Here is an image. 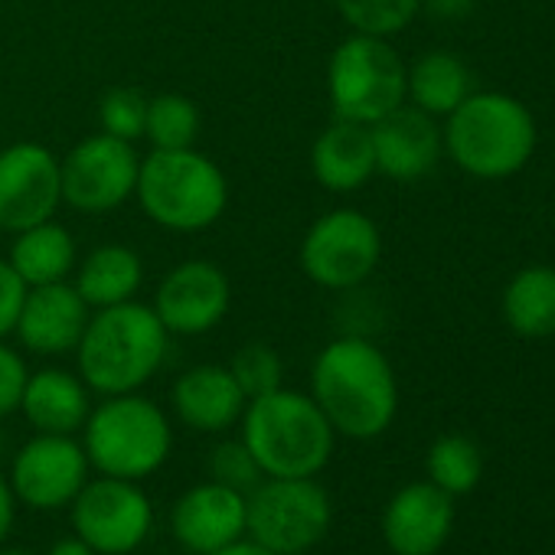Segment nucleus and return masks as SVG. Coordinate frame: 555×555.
Wrapping results in <instances>:
<instances>
[{
	"instance_id": "20e7f679",
	"label": "nucleus",
	"mask_w": 555,
	"mask_h": 555,
	"mask_svg": "<svg viewBox=\"0 0 555 555\" xmlns=\"http://www.w3.org/2000/svg\"><path fill=\"white\" fill-rule=\"evenodd\" d=\"M444 154L477 180L519 173L539 144V125L526 102L506 92H470L441 128Z\"/></svg>"
},
{
	"instance_id": "f8f14e48",
	"label": "nucleus",
	"mask_w": 555,
	"mask_h": 555,
	"mask_svg": "<svg viewBox=\"0 0 555 555\" xmlns=\"http://www.w3.org/2000/svg\"><path fill=\"white\" fill-rule=\"evenodd\" d=\"M89 477L92 464L76 435H34L17 448L8 470L17 503L37 513L69 509Z\"/></svg>"
},
{
	"instance_id": "c756f323",
	"label": "nucleus",
	"mask_w": 555,
	"mask_h": 555,
	"mask_svg": "<svg viewBox=\"0 0 555 555\" xmlns=\"http://www.w3.org/2000/svg\"><path fill=\"white\" fill-rule=\"evenodd\" d=\"M147 95L131 86L108 89L99 99V131L121 138V141H141L144 125H147Z\"/></svg>"
},
{
	"instance_id": "9d476101",
	"label": "nucleus",
	"mask_w": 555,
	"mask_h": 555,
	"mask_svg": "<svg viewBox=\"0 0 555 555\" xmlns=\"http://www.w3.org/2000/svg\"><path fill=\"white\" fill-rule=\"evenodd\" d=\"M69 522L99 555H131L154 529V503L138 480L99 474L69 503Z\"/></svg>"
},
{
	"instance_id": "aec40b11",
	"label": "nucleus",
	"mask_w": 555,
	"mask_h": 555,
	"mask_svg": "<svg viewBox=\"0 0 555 555\" xmlns=\"http://www.w3.org/2000/svg\"><path fill=\"white\" fill-rule=\"evenodd\" d=\"M17 412L37 435H79L92 412V389L73 370L43 366L27 376Z\"/></svg>"
},
{
	"instance_id": "412c9836",
	"label": "nucleus",
	"mask_w": 555,
	"mask_h": 555,
	"mask_svg": "<svg viewBox=\"0 0 555 555\" xmlns=\"http://www.w3.org/2000/svg\"><path fill=\"white\" fill-rule=\"evenodd\" d=\"M314 180L331 193H357L376 177V151L370 125L334 118L311 147Z\"/></svg>"
},
{
	"instance_id": "0eeeda50",
	"label": "nucleus",
	"mask_w": 555,
	"mask_h": 555,
	"mask_svg": "<svg viewBox=\"0 0 555 555\" xmlns=\"http://www.w3.org/2000/svg\"><path fill=\"white\" fill-rule=\"evenodd\" d=\"M405 60L383 37L350 34L327 63V99L334 118L376 125L405 105Z\"/></svg>"
},
{
	"instance_id": "bb28decb",
	"label": "nucleus",
	"mask_w": 555,
	"mask_h": 555,
	"mask_svg": "<svg viewBox=\"0 0 555 555\" xmlns=\"http://www.w3.org/2000/svg\"><path fill=\"white\" fill-rule=\"evenodd\" d=\"M199 134V108L193 99L164 92L147 102V125L144 141H151V151H180L193 147Z\"/></svg>"
},
{
	"instance_id": "f3484780",
	"label": "nucleus",
	"mask_w": 555,
	"mask_h": 555,
	"mask_svg": "<svg viewBox=\"0 0 555 555\" xmlns=\"http://www.w3.org/2000/svg\"><path fill=\"white\" fill-rule=\"evenodd\" d=\"M370 131L376 151V173L399 183H415L428 177L444 154L438 118L425 115L409 102L370 125Z\"/></svg>"
},
{
	"instance_id": "58836bf2",
	"label": "nucleus",
	"mask_w": 555,
	"mask_h": 555,
	"mask_svg": "<svg viewBox=\"0 0 555 555\" xmlns=\"http://www.w3.org/2000/svg\"><path fill=\"white\" fill-rule=\"evenodd\" d=\"M4 451H8V431L0 425V461H4Z\"/></svg>"
},
{
	"instance_id": "f257e3e1",
	"label": "nucleus",
	"mask_w": 555,
	"mask_h": 555,
	"mask_svg": "<svg viewBox=\"0 0 555 555\" xmlns=\"http://www.w3.org/2000/svg\"><path fill=\"white\" fill-rule=\"evenodd\" d=\"M311 399L337 435L379 438L399 412V383L389 357L360 334L331 340L311 366Z\"/></svg>"
},
{
	"instance_id": "1a4fd4ad",
	"label": "nucleus",
	"mask_w": 555,
	"mask_h": 555,
	"mask_svg": "<svg viewBox=\"0 0 555 555\" xmlns=\"http://www.w3.org/2000/svg\"><path fill=\"white\" fill-rule=\"evenodd\" d=\"M383 258V232L360 209H331L311 222L301 238V271L318 288L353 292Z\"/></svg>"
},
{
	"instance_id": "473e14b6",
	"label": "nucleus",
	"mask_w": 555,
	"mask_h": 555,
	"mask_svg": "<svg viewBox=\"0 0 555 555\" xmlns=\"http://www.w3.org/2000/svg\"><path fill=\"white\" fill-rule=\"evenodd\" d=\"M27 285L24 278L14 271V264L8 258H0V340H8L17 331V318L27 298Z\"/></svg>"
},
{
	"instance_id": "423d86ee",
	"label": "nucleus",
	"mask_w": 555,
	"mask_h": 555,
	"mask_svg": "<svg viewBox=\"0 0 555 555\" xmlns=\"http://www.w3.org/2000/svg\"><path fill=\"white\" fill-rule=\"evenodd\" d=\"M134 196L141 212L167 232H203L229 206V183L216 160L196 147L141 157Z\"/></svg>"
},
{
	"instance_id": "2f4dec72",
	"label": "nucleus",
	"mask_w": 555,
	"mask_h": 555,
	"mask_svg": "<svg viewBox=\"0 0 555 555\" xmlns=\"http://www.w3.org/2000/svg\"><path fill=\"white\" fill-rule=\"evenodd\" d=\"M27 376H30L27 360L11 344L0 340V422L21 409V396H24Z\"/></svg>"
},
{
	"instance_id": "cd10ccee",
	"label": "nucleus",
	"mask_w": 555,
	"mask_h": 555,
	"mask_svg": "<svg viewBox=\"0 0 555 555\" xmlns=\"http://www.w3.org/2000/svg\"><path fill=\"white\" fill-rule=\"evenodd\" d=\"M334 4L353 34L383 40L399 37L422 11V0H334Z\"/></svg>"
},
{
	"instance_id": "f704fd0d",
	"label": "nucleus",
	"mask_w": 555,
	"mask_h": 555,
	"mask_svg": "<svg viewBox=\"0 0 555 555\" xmlns=\"http://www.w3.org/2000/svg\"><path fill=\"white\" fill-rule=\"evenodd\" d=\"M47 555H99L92 545H86L76 532L73 535H63V539H56L53 545H50V552Z\"/></svg>"
},
{
	"instance_id": "c9c22d12",
	"label": "nucleus",
	"mask_w": 555,
	"mask_h": 555,
	"mask_svg": "<svg viewBox=\"0 0 555 555\" xmlns=\"http://www.w3.org/2000/svg\"><path fill=\"white\" fill-rule=\"evenodd\" d=\"M212 555H274V552H268L264 545H258V542H251L248 535H242L238 542H232V545H225V548H219V552H212Z\"/></svg>"
},
{
	"instance_id": "a878e982",
	"label": "nucleus",
	"mask_w": 555,
	"mask_h": 555,
	"mask_svg": "<svg viewBox=\"0 0 555 555\" xmlns=\"http://www.w3.org/2000/svg\"><path fill=\"white\" fill-rule=\"evenodd\" d=\"M428 480L451 496H467L483 477V454L467 435H441L425 457Z\"/></svg>"
},
{
	"instance_id": "393cba45",
	"label": "nucleus",
	"mask_w": 555,
	"mask_h": 555,
	"mask_svg": "<svg viewBox=\"0 0 555 555\" xmlns=\"http://www.w3.org/2000/svg\"><path fill=\"white\" fill-rule=\"evenodd\" d=\"M470 92V69L457 53L448 50H431L418 56L405 73V102L431 118H448Z\"/></svg>"
},
{
	"instance_id": "4468645a",
	"label": "nucleus",
	"mask_w": 555,
	"mask_h": 555,
	"mask_svg": "<svg viewBox=\"0 0 555 555\" xmlns=\"http://www.w3.org/2000/svg\"><path fill=\"white\" fill-rule=\"evenodd\" d=\"M232 305L229 278L216 261L186 258L173 264L154 292V314L170 337H199L222 324Z\"/></svg>"
},
{
	"instance_id": "f03ea898",
	"label": "nucleus",
	"mask_w": 555,
	"mask_h": 555,
	"mask_svg": "<svg viewBox=\"0 0 555 555\" xmlns=\"http://www.w3.org/2000/svg\"><path fill=\"white\" fill-rule=\"evenodd\" d=\"M170 334L151 305L125 301L92 311L76 347L82 383L95 396L141 392L167 360Z\"/></svg>"
},
{
	"instance_id": "7ed1b4c3",
	"label": "nucleus",
	"mask_w": 555,
	"mask_h": 555,
	"mask_svg": "<svg viewBox=\"0 0 555 555\" xmlns=\"http://www.w3.org/2000/svg\"><path fill=\"white\" fill-rule=\"evenodd\" d=\"M238 438L264 477H318L337 448V431L311 392L288 386L248 399Z\"/></svg>"
},
{
	"instance_id": "dca6fc26",
	"label": "nucleus",
	"mask_w": 555,
	"mask_h": 555,
	"mask_svg": "<svg viewBox=\"0 0 555 555\" xmlns=\"http://www.w3.org/2000/svg\"><path fill=\"white\" fill-rule=\"evenodd\" d=\"M454 529V496L431 480L405 483L383 509V539L392 555H435Z\"/></svg>"
},
{
	"instance_id": "2eb2a0df",
	"label": "nucleus",
	"mask_w": 555,
	"mask_h": 555,
	"mask_svg": "<svg viewBox=\"0 0 555 555\" xmlns=\"http://www.w3.org/2000/svg\"><path fill=\"white\" fill-rule=\"evenodd\" d=\"M170 535L186 555H212L245 535V493L216 480L193 483L170 506Z\"/></svg>"
},
{
	"instance_id": "a211bd4d",
	"label": "nucleus",
	"mask_w": 555,
	"mask_h": 555,
	"mask_svg": "<svg viewBox=\"0 0 555 555\" xmlns=\"http://www.w3.org/2000/svg\"><path fill=\"white\" fill-rule=\"evenodd\" d=\"M92 308L69 282L30 288L17 318V340L37 357H66L76 353Z\"/></svg>"
},
{
	"instance_id": "6e6552de",
	"label": "nucleus",
	"mask_w": 555,
	"mask_h": 555,
	"mask_svg": "<svg viewBox=\"0 0 555 555\" xmlns=\"http://www.w3.org/2000/svg\"><path fill=\"white\" fill-rule=\"evenodd\" d=\"M334 522L331 493L318 477H264L245 493V535L274 555L318 548Z\"/></svg>"
},
{
	"instance_id": "ddd939ff",
	"label": "nucleus",
	"mask_w": 555,
	"mask_h": 555,
	"mask_svg": "<svg viewBox=\"0 0 555 555\" xmlns=\"http://www.w3.org/2000/svg\"><path fill=\"white\" fill-rule=\"evenodd\" d=\"M63 206L60 157L34 141L0 151V232H21L56 219Z\"/></svg>"
},
{
	"instance_id": "6ab92c4d",
	"label": "nucleus",
	"mask_w": 555,
	"mask_h": 555,
	"mask_svg": "<svg viewBox=\"0 0 555 555\" xmlns=\"http://www.w3.org/2000/svg\"><path fill=\"white\" fill-rule=\"evenodd\" d=\"M248 399L238 389L229 366L199 363L177 376L170 389V409L180 425L199 435H225L242 422Z\"/></svg>"
},
{
	"instance_id": "9b49d317",
	"label": "nucleus",
	"mask_w": 555,
	"mask_h": 555,
	"mask_svg": "<svg viewBox=\"0 0 555 555\" xmlns=\"http://www.w3.org/2000/svg\"><path fill=\"white\" fill-rule=\"evenodd\" d=\"M138 167L141 157L131 141L112 138L105 131L89 134L66 157H60L63 203L86 216L115 212L134 196Z\"/></svg>"
},
{
	"instance_id": "c85d7f7f",
	"label": "nucleus",
	"mask_w": 555,
	"mask_h": 555,
	"mask_svg": "<svg viewBox=\"0 0 555 555\" xmlns=\"http://www.w3.org/2000/svg\"><path fill=\"white\" fill-rule=\"evenodd\" d=\"M225 366L235 376V383L245 392V399H255V396H264V392H274V389L285 386V363H282V357H278L274 347H268L261 340H251V344L238 347Z\"/></svg>"
},
{
	"instance_id": "4c0bfd02",
	"label": "nucleus",
	"mask_w": 555,
	"mask_h": 555,
	"mask_svg": "<svg viewBox=\"0 0 555 555\" xmlns=\"http://www.w3.org/2000/svg\"><path fill=\"white\" fill-rule=\"evenodd\" d=\"M0 555H34L27 548H14V545H0Z\"/></svg>"
},
{
	"instance_id": "7c9ffc66",
	"label": "nucleus",
	"mask_w": 555,
	"mask_h": 555,
	"mask_svg": "<svg viewBox=\"0 0 555 555\" xmlns=\"http://www.w3.org/2000/svg\"><path fill=\"white\" fill-rule=\"evenodd\" d=\"M206 467H209V480H216L222 487H232L238 493H251L264 480L261 467L255 464V457H251V451L245 448L242 438L219 441L209 451V464Z\"/></svg>"
},
{
	"instance_id": "5701e85b",
	"label": "nucleus",
	"mask_w": 555,
	"mask_h": 555,
	"mask_svg": "<svg viewBox=\"0 0 555 555\" xmlns=\"http://www.w3.org/2000/svg\"><path fill=\"white\" fill-rule=\"evenodd\" d=\"M8 261L24 278L27 288H40V285L66 282L79 264V248H76L73 232L63 222L47 219V222L14 232Z\"/></svg>"
},
{
	"instance_id": "72a5a7b5",
	"label": "nucleus",
	"mask_w": 555,
	"mask_h": 555,
	"mask_svg": "<svg viewBox=\"0 0 555 555\" xmlns=\"http://www.w3.org/2000/svg\"><path fill=\"white\" fill-rule=\"evenodd\" d=\"M17 496H14V487H11V480L0 474V545L8 542V535H11V529H14V522H17Z\"/></svg>"
},
{
	"instance_id": "4be33fe9",
	"label": "nucleus",
	"mask_w": 555,
	"mask_h": 555,
	"mask_svg": "<svg viewBox=\"0 0 555 555\" xmlns=\"http://www.w3.org/2000/svg\"><path fill=\"white\" fill-rule=\"evenodd\" d=\"M76 282L73 288L82 295V301L99 311L112 305L134 301L141 282H144V261L131 245L108 242L92 248L79 264H76Z\"/></svg>"
},
{
	"instance_id": "e433bc0d",
	"label": "nucleus",
	"mask_w": 555,
	"mask_h": 555,
	"mask_svg": "<svg viewBox=\"0 0 555 555\" xmlns=\"http://www.w3.org/2000/svg\"><path fill=\"white\" fill-rule=\"evenodd\" d=\"M428 4L438 11V14H464L470 8V0H428ZM422 8H425V0H422Z\"/></svg>"
},
{
	"instance_id": "b1692460",
	"label": "nucleus",
	"mask_w": 555,
	"mask_h": 555,
	"mask_svg": "<svg viewBox=\"0 0 555 555\" xmlns=\"http://www.w3.org/2000/svg\"><path fill=\"white\" fill-rule=\"evenodd\" d=\"M500 314L506 327L522 340L555 337V268L552 264L519 268L503 288Z\"/></svg>"
},
{
	"instance_id": "39448f33",
	"label": "nucleus",
	"mask_w": 555,
	"mask_h": 555,
	"mask_svg": "<svg viewBox=\"0 0 555 555\" xmlns=\"http://www.w3.org/2000/svg\"><path fill=\"white\" fill-rule=\"evenodd\" d=\"M82 448L95 474L141 483L167 464L173 425L167 412L141 392L102 396L82 425Z\"/></svg>"
}]
</instances>
